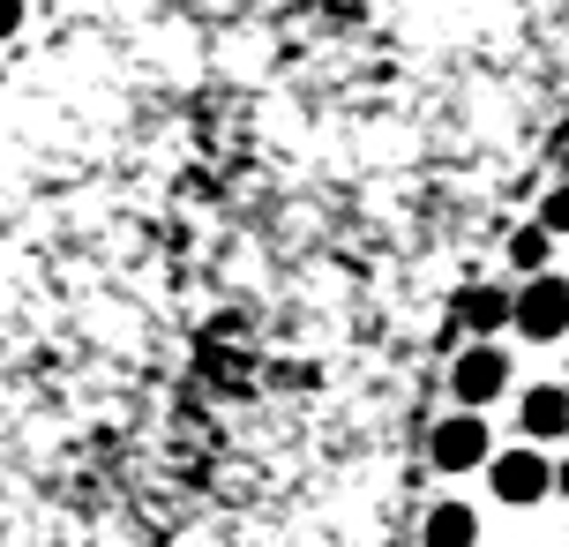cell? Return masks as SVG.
Instances as JSON below:
<instances>
[{
    "label": "cell",
    "mask_w": 569,
    "mask_h": 547,
    "mask_svg": "<svg viewBox=\"0 0 569 547\" xmlns=\"http://www.w3.org/2000/svg\"><path fill=\"white\" fill-rule=\"evenodd\" d=\"M457 322H465L472 338H495V330H510V322H517V292H502V286H465V292H457Z\"/></svg>",
    "instance_id": "8992f818"
},
{
    "label": "cell",
    "mask_w": 569,
    "mask_h": 547,
    "mask_svg": "<svg viewBox=\"0 0 569 547\" xmlns=\"http://www.w3.org/2000/svg\"><path fill=\"white\" fill-rule=\"evenodd\" d=\"M450 390L465 412H480V405H495L502 390H510V360H502V346L495 338H480V346H465L450 360Z\"/></svg>",
    "instance_id": "277c9868"
},
{
    "label": "cell",
    "mask_w": 569,
    "mask_h": 547,
    "mask_svg": "<svg viewBox=\"0 0 569 547\" xmlns=\"http://www.w3.org/2000/svg\"><path fill=\"white\" fill-rule=\"evenodd\" d=\"M562 382H569V375H562Z\"/></svg>",
    "instance_id": "4fadbf2b"
},
{
    "label": "cell",
    "mask_w": 569,
    "mask_h": 547,
    "mask_svg": "<svg viewBox=\"0 0 569 547\" xmlns=\"http://www.w3.org/2000/svg\"><path fill=\"white\" fill-rule=\"evenodd\" d=\"M555 495H562V503H569V458L555 465Z\"/></svg>",
    "instance_id": "8fae6325"
},
{
    "label": "cell",
    "mask_w": 569,
    "mask_h": 547,
    "mask_svg": "<svg viewBox=\"0 0 569 547\" xmlns=\"http://www.w3.org/2000/svg\"><path fill=\"white\" fill-rule=\"evenodd\" d=\"M517 428H525V442L569 435V382H532V390L517 398Z\"/></svg>",
    "instance_id": "5b68a950"
},
{
    "label": "cell",
    "mask_w": 569,
    "mask_h": 547,
    "mask_svg": "<svg viewBox=\"0 0 569 547\" xmlns=\"http://www.w3.org/2000/svg\"><path fill=\"white\" fill-rule=\"evenodd\" d=\"M547 256H555V232L532 218V226H517L510 232V262L525 270V278H547Z\"/></svg>",
    "instance_id": "ba28073f"
},
{
    "label": "cell",
    "mask_w": 569,
    "mask_h": 547,
    "mask_svg": "<svg viewBox=\"0 0 569 547\" xmlns=\"http://www.w3.org/2000/svg\"><path fill=\"white\" fill-rule=\"evenodd\" d=\"M517 338H532V346H555V338H569V286L555 278V270L517 286Z\"/></svg>",
    "instance_id": "3957f363"
},
{
    "label": "cell",
    "mask_w": 569,
    "mask_h": 547,
    "mask_svg": "<svg viewBox=\"0 0 569 547\" xmlns=\"http://www.w3.org/2000/svg\"><path fill=\"white\" fill-rule=\"evenodd\" d=\"M562 180H569V150H562Z\"/></svg>",
    "instance_id": "7c38bea8"
},
{
    "label": "cell",
    "mask_w": 569,
    "mask_h": 547,
    "mask_svg": "<svg viewBox=\"0 0 569 547\" xmlns=\"http://www.w3.org/2000/svg\"><path fill=\"white\" fill-rule=\"evenodd\" d=\"M487 488H495V503H510V510H532V503L555 495V465H547L532 442H517V450H495Z\"/></svg>",
    "instance_id": "6da1fadb"
},
{
    "label": "cell",
    "mask_w": 569,
    "mask_h": 547,
    "mask_svg": "<svg viewBox=\"0 0 569 547\" xmlns=\"http://www.w3.org/2000/svg\"><path fill=\"white\" fill-rule=\"evenodd\" d=\"M23 30V0H0V38H16Z\"/></svg>",
    "instance_id": "30bf717a"
},
{
    "label": "cell",
    "mask_w": 569,
    "mask_h": 547,
    "mask_svg": "<svg viewBox=\"0 0 569 547\" xmlns=\"http://www.w3.org/2000/svg\"><path fill=\"white\" fill-rule=\"evenodd\" d=\"M427 458H435V473H472V465H495V435H487L480 412H465V405H457L450 420H435Z\"/></svg>",
    "instance_id": "7a4b0ae2"
},
{
    "label": "cell",
    "mask_w": 569,
    "mask_h": 547,
    "mask_svg": "<svg viewBox=\"0 0 569 547\" xmlns=\"http://www.w3.org/2000/svg\"><path fill=\"white\" fill-rule=\"evenodd\" d=\"M427 547H480V510L472 503H435L427 510Z\"/></svg>",
    "instance_id": "52a82bcc"
},
{
    "label": "cell",
    "mask_w": 569,
    "mask_h": 547,
    "mask_svg": "<svg viewBox=\"0 0 569 547\" xmlns=\"http://www.w3.org/2000/svg\"><path fill=\"white\" fill-rule=\"evenodd\" d=\"M540 226L555 232V240H562V232H569V180H555V188H547V196H540Z\"/></svg>",
    "instance_id": "9c48e42d"
}]
</instances>
